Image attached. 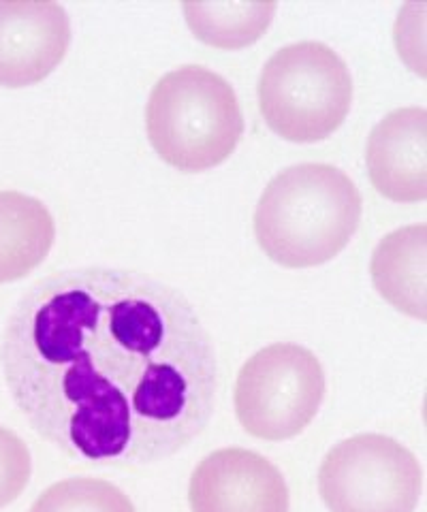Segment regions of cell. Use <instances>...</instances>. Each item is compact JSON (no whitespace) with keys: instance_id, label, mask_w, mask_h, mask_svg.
I'll return each mask as SVG.
<instances>
[{"instance_id":"cell-1","label":"cell","mask_w":427,"mask_h":512,"mask_svg":"<svg viewBox=\"0 0 427 512\" xmlns=\"http://www.w3.org/2000/svg\"><path fill=\"white\" fill-rule=\"evenodd\" d=\"M3 370L41 438L97 466L169 459L208 427L212 335L180 291L137 271L82 267L37 282L13 310Z\"/></svg>"},{"instance_id":"cell-2","label":"cell","mask_w":427,"mask_h":512,"mask_svg":"<svg viewBox=\"0 0 427 512\" xmlns=\"http://www.w3.org/2000/svg\"><path fill=\"white\" fill-rule=\"evenodd\" d=\"M363 201L334 165L304 163L267 184L255 212V237L282 267L306 269L338 256L359 229Z\"/></svg>"},{"instance_id":"cell-3","label":"cell","mask_w":427,"mask_h":512,"mask_svg":"<svg viewBox=\"0 0 427 512\" xmlns=\"http://www.w3.org/2000/svg\"><path fill=\"white\" fill-rule=\"evenodd\" d=\"M146 128L152 148L167 165L197 173L223 165L235 152L244 116L225 77L188 64L163 75L152 88Z\"/></svg>"},{"instance_id":"cell-4","label":"cell","mask_w":427,"mask_h":512,"mask_svg":"<svg viewBox=\"0 0 427 512\" xmlns=\"http://www.w3.org/2000/svg\"><path fill=\"white\" fill-rule=\"evenodd\" d=\"M351 105V71L325 43L282 47L261 71V116L287 141L316 143L331 137L349 116Z\"/></svg>"},{"instance_id":"cell-5","label":"cell","mask_w":427,"mask_h":512,"mask_svg":"<svg viewBox=\"0 0 427 512\" xmlns=\"http://www.w3.org/2000/svg\"><path fill=\"white\" fill-rule=\"evenodd\" d=\"M325 397V372L312 350L280 342L252 355L237 374L235 414L250 436L282 442L302 434Z\"/></svg>"},{"instance_id":"cell-6","label":"cell","mask_w":427,"mask_h":512,"mask_svg":"<svg viewBox=\"0 0 427 512\" xmlns=\"http://www.w3.org/2000/svg\"><path fill=\"white\" fill-rule=\"evenodd\" d=\"M421 489L417 457L381 434L342 440L319 470V493L331 512H415Z\"/></svg>"},{"instance_id":"cell-7","label":"cell","mask_w":427,"mask_h":512,"mask_svg":"<svg viewBox=\"0 0 427 512\" xmlns=\"http://www.w3.org/2000/svg\"><path fill=\"white\" fill-rule=\"evenodd\" d=\"M193 512H289L287 480L263 455L246 448H220L191 476Z\"/></svg>"},{"instance_id":"cell-8","label":"cell","mask_w":427,"mask_h":512,"mask_svg":"<svg viewBox=\"0 0 427 512\" xmlns=\"http://www.w3.org/2000/svg\"><path fill=\"white\" fill-rule=\"evenodd\" d=\"M71 45L58 3H0V86L26 88L52 75Z\"/></svg>"},{"instance_id":"cell-9","label":"cell","mask_w":427,"mask_h":512,"mask_svg":"<svg viewBox=\"0 0 427 512\" xmlns=\"http://www.w3.org/2000/svg\"><path fill=\"white\" fill-rule=\"evenodd\" d=\"M427 111L395 109L374 126L366 165L372 186L395 203H421L427 197Z\"/></svg>"},{"instance_id":"cell-10","label":"cell","mask_w":427,"mask_h":512,"mask_svg":"<svg viewBox=\"0 0 427 512\" xmlns=\"http://www.w3.org/2000/svg\"><path fill=\"white\" fill-rule=\"evenodd\" d=\"M425 265H427V227L413 224L389 233L376 246L370 263L374 288L395 310L425 320Z\"/></svg>"},{"instance_id":"cell-11","label":"cell","mask_w":427,"mask_h":512,"mask_svg":"<svg viewBox=\"0 0 427 512\" xmlns=\"http://www.w3.org/2000/svg\"><path fill=\"white\" fill-rule=\"evenodd\" d=\"M56 224L47 207L15 190L0 192V284L22 280L50 254Z\"/></svg>"},{"instance_id":"cell-12","label":"cell","mask_w":427,"mask_h":512,"mask_svg":"<svg viewBox=\"0 0 427 512\" xmlns=\"http://www.w3.org/2000/svg\"><path fill=\"white\" fill-rule=\"evenodd\" d=\"M184 18L195 37L218 50H242L270 28L276 3H186Z\"/></svg>"},{"instance_id":"cell-13","label":"cell","mask_w":427,"mask_h":512,"mask_svg":"<svg viewBox=\"0 0 427 512\" xmlns=\"http://www.w3.org/2000/svg\"><path fill=\"white\" fill-rule=\"evenodd\" d=\"M30 512H135V506L107 480L69 478L45 489Z\"/></svg>"},{"instance_id":"cell-14","label":"cell","mask_w":427,"mask_h":512,"mask_svg":"<svg viewBox=\"0 0 427 512\" xmlns=\"http://www.w3.org/2000/svg\"><path fill=\"white\" fill-rule=\"evenodd\" d=\"M30 474H33V461L28 446L13 431L0 427V508L20 498Z\"/></svg>"}]
</instances>
